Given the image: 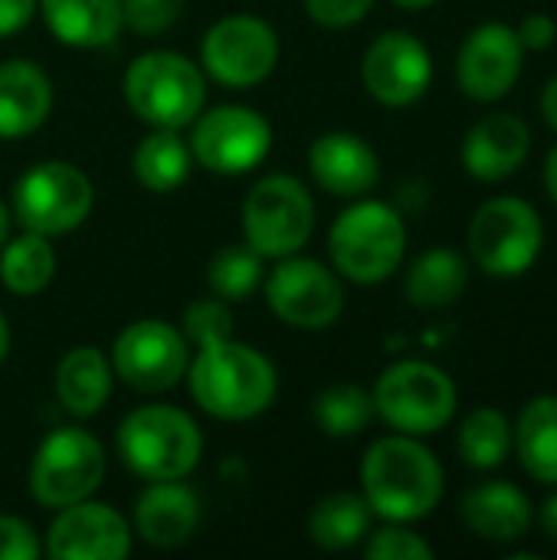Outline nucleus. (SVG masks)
<instances>
[{"label": "nucleus", "mask_w": 557, "mask_h": 560, "mask_svg": "<svg viewBox=\"0 0 557 560\" xmlns=\"http://www.w3.org/2000/svg\"><path fill=\"white\" fill-rule=\"evenodd\" d=\"M361 495L371 505V515L414 525L440 505L443 466L420 436H381L361 459Z\"/></svg>", "instance_id": "1"}, {"label": "nucleus", "mask_w": 557, "mask_h": 560, "mask_svg": "<svg viewBox=\"0 0 557 560\" xmlns=\"http://www.w3.org/2000/svg\"><path fill=\"white\" fill-rule=\"evenodd\" d=\"M187 384L204 413L227 423H243L272 407L279 374L263 351L227 338L220 345L197 348L187 364Z\"/></svg>", "instance_id": "2"}, {"label": "nucleus", "mask_w": 557, "mask_h": 560, "mask_svg": "<svg viewBox=\"0 0 557 560\" xmlns=\"http://www.w3.org/2000/svg\"><path fill=\"white\" fill-rule=\"evenodd\" d=\"M118 459L144 482L187 479L204 456L200 427L177 407L148 404L131 410L115 433Z\"/></svg>", "instance_id": "3"}, {"label": "nucleus", "mask_w": 557, "mask_h": 560, "mask_svg": "<svg viewBox=\"0 0 557 560\" xmlns=\"http://www.w3.org/2000/svg\"><path fill=\"white\" fill-rule=\"evenodd\" d=\"M328 253L335 272L358 285L387 282L407 253V226L384 200H355L328 230Z\"/></svg>", "instance_id": "4"}, {"label": "nucleus", "mask_w": 557, "mask_h": 560, "mask_svg": "<svg viewBox=\"0 0 557 560\" xmlns=\"http://www.w3.org/2000/svg\"><path fill=\"white\" fill-rule=\"evenodd\" d=\"M121 92L144 125L181 131L194 125L207 105V75L194 59L174 49H151L125 69Z\"/></svg>", "instance_id": "5"}, {"label": "nucleus", "mask_w": 557, "mask_h": 560, "mask_svg": "<svg viewBox=\"0 0 557 560\" xmlns=\"http://www.w3.org/2000/svg\"><path fill=\"white\" fill-rule=\"evenodd\" d=\"M374 413L404 436H433L456 417L453 377L427 361H397L374 384Z\"/></svg>", "instance_id": "6"}, {"label": "nucleus", "mask_w": 557, "mask_h": 560, "mask_svg": "<svg viewBox=\"0 0 557 560\" xmlns=\"http://www.w3.org/2000/svg\"><path fill=\"white\" fill-rule=\"evenodd\" d=\"M469 256L492 279L525 276L545 246V223L522 197H492L469 220Z\"/></svg>", "instance_id": "7"}, {"label": "nucleus", "mask_w": 557, "mask_h": 560, "mask_svg": "<svg viewBox=\"0 0 557 560\" xmlns=\"http://www.w3.org/2000/svg\"><path fill=\"white\" fill-rule=\"evenodd\" d=\"M243 240L263 259L299 253L315 233V200L309 187L289 174H269L253 184L243 200Z\"/></svg>", "instance_id": "8"}, {"label": "nucleus", "mask_w": 557, "mask_h": 560, "mask_svg": "<svg viewBox=\"0 0 557 560\" xmlns=\"http://www.w3.org/2000/svg\"><path fill=\"white\" fill-rule=\"evenodd\" d=\"M95 203L92 180L69 161H39L13 184V220L39 236L79 230Z\"/></svg>", "instance_id": "9"}, {"label": "nucleus", "mask_w": 557, "mask_h": 560, "mask_svg": "<svg viewBox=\"0 0 557 560\" xmlns=\"http://www.w3.org/2000/svg\"><path fill=\"white\" fill-rule=\"evenodd\" d=\"M105 466V450L89 430L62 427L36 446L26 486L43 509H66L95 495Z\"/></svg>", "instance_id": "10"}, {"label": "nucleus", "mask_w": 557, "mask_h": 560, "mask_svg": "<svg viewBox=\"0 0 557 560\" xmlns=\"http://www.w3.org/2000/svg\"><path fill=\"white\" fill-rule=\"evenodd\" d=\"M279 62L276 30L253 13L217 20L200 43V69L223 89H253L272 75Z\"/></svg>", "instance_id": "11"}, {"label": "nucleus", "mask_w": 557, "mask_h": 560, "mask_svg": "<svg viewBox=\"0 0 557 560\" xmlns=\"http://www.w3.org/2000/svg\"><path fill=\"white\" fill-rule=\"evenodd\" d=\"M187 144L200 167L223 177H236L269 158L272 125L250 105H217L194 118Z\"/></svg>", "instance_id": "12"}, {"label": "nucleus", "mask_w": 557, "mask_h": 560, "mask_svg": "<svg viewBox=\"0 0 557 560\" xmlns=\"http://www.w3.org/2000/svg\"><path fill=\"white\" fill-rule=\"evenodd\" d=\"M266 302L279 322L299 331H325L345 312V285L335 269L305 256H282L266 279Z\"/></svg>", "instance_id": "13"}, {"label": "nucleus", "mask_w": 557, "mask_h": 560, "mask_svg": "<svg viewBox=\"0 0 557 560\" xmlns=\"http://www.w3.org/2000/svg\"><path fill=\"white\" fill-rule=\"evenodd\" d=\"M190 351L177 325L164 318H138L125 325L112 345V371L138 394H164L187 374Z\"/></svg>", "instance_id": "14"}, {"label": "nucleus", "mask_w": 557, "mask_h": 560, "mask_svg": "<svg viewBox=\"0 0 557 560\" xmlns=\"http://www.w3.org/2000/svg\"><path fill=\"white\" fill-rule=\"evenodd\" d=\"M433 79L430 49L407 30L381 33L361 62V82L371 98L387 108H407L420 102Z\"/></svg>", "instance_id": "15"}, {"label": "nucleus", "mask_w": 557, "mask_h": 560, "mask_svg": "<svg viewBox=\"0 0 557 560\" xmlns=\"http://www.w3.org/2000/svg\"><path fill=\"white\" fill-rule=\"evenodd\" d=\"M131 551L128 518L102 502H76L49 522L43 555L53 560H125Z\"/></svg>", "instance_id": "16"}, {"label": "nucleus", "mask_w": 557, "mask_h": 560, "mask_svg": "<svg viewBox=\"0 0 557 560\" xmlns=\"http://www.w3.org/2000/svg\"><path fill=\"white\" fill-rule=\"evenodd\" d=\"M525 49L506 23H479L456 52V82L473 102L506 98L522 75Z\"/></svg>", "instance_id": "17"}, {"label": "nucleus", "mask_w": 557, "mask_h": 560, "mask_svg": "<svg viewBox=\"0 0 557 560\" xmlns=\"http://www.w3.org/2000/svg\"><path fill=\"white\" fill-rule=\"evenodd\" d=\"M309 174L322 190L345 200H358L378 187L381 161L364 138L351 131H328L309 148Z\"/></svg>", "instance_id": "18"}, {"label": "nucleus", "mask_w": 557, "mask_h": 560, "mask_svg": "<svg viewBox=\"0 0 557 560\" xmlns=\"http://www.w3.org/2000/svg\"><path fill=\"white\" fill-rule=\"evenodd\" d=\"M532 151L529 125L512 112L479 118L463 141V167L486 184L512 177Z\"/></svg>", "instance_id": "19"}, {"label": "nucleus", "mask_w": 557, "mask_h": 560, "mask_svg": "<svg viewBox=\"0 0 557 560\" xmlns=\"http://www.w3.org/2000/svg\"><path fill=\"white\" fill-rule=\"evenodd\" d=\"M200 525V499L181 479L151 482L135 505V532L144 545L171 551L194 538Z\"/></svg>", "instance_id": "20"}, {"label": "nucleus", "mask_w": 557, "mask_h": 560, "mask_svg": "<svg viewBox=\"0 0 557 560\" xmlns=\"http://www.w3.org/2000/svg\"><path fill=\"white\" fill-rule=\"evenodd\" d=\"M460 518L483 541L509 545L529 535L535 509L529 495L512 482H483L460 499Z\"/></svg>", "instance_id": "21"}, {"label": "nucleus", "mask_w": 557, "mask_h": 560, "mask_svg": "<svg viewBox=\"0 0 557 560\" xmlns=\"http://www.w3.org/2000/svg\"><path fill=\"white\" fill-rule=\"evenodd\" d=\"M53 112V82L30 59L0 62V138H26Z\"/></svg>", "instance_id": "22"}, {"label": "nucleus", "mask_w": 557, "mask_h": 560, "mask_svg": "<svg viewBox=\"0 0 557 560\" xmlns=\"http://www.w3.org/2000/svg\"><path fill=\"white\" fill-rule=\"evenodd\" d=\"M49 33L72 49H102L118 39L121 0H36Z\"/></svg>", "instance_id": "23"}, {"label": "nucleus", "mask_w": 557, "mask_h": 560, "mask_svg": "<svg viewBox=\"0 0 557 560\" xmlns=\"http://www.w3.org/2000/svg\"><path fill=\"white\" fill-rule=\"evenodd\" d=\"M112 381H115V371L105 351L95 345H79L62 354V361L56 364L53 384H56V397L62 410L85 420V417H95L108 404Z\"/></svg>", "instance_id": "24"}, {"label": "nucleus", "mask_w": 557, "mask_h": 560, "mask_svg": "<svg viewBox=\"0 0 557 560\" xmlns=\"http://www.w3.org/2000/svg\"><path fill=\"white\" fill-rule=\"evenodd\" d=\"M466 285L469 266L450 246H433L420 253L404 276V295L414 308H446L466 292Z\"/></svg>", "instance_id": "25"}, {"label": "nucleus", "mask_w": 557, "mask_h": 560, "mask_svg": "<svg viewBox=\"0 0 557 560\" xmlns=\"http://www.w3.org/2000/svg\"><path fill=\"white\" fill-rule=\"evenodd\" d=\"M515 453L535 482L557 486V397L542 394L529 400L515 423Z\"/></svg>", "instance_id": "26"}, {"label": "nucleus", "mask_w": 557, "mask_h": 560, "mask_svg": "<svg viewBox=\"0 0 557 560\" xmlns=\"http://www.w3.org/2000/svg\"><path fill=\"white\" fill-rule=\"evenodd\" d=\"M194 167L190 144L181 138V131L171 128H151L131 154V171L138 184L151 194H171L187 184Z\"/></svg>", "instance_id": "27"}, {"label": "nucleus", "mask_w": 557, "mask_h": 560, "mask_svg": "<svg viewBox=\"0 0 557 560\" xmlns=\"http://www.w3.org/2000/svg\"><path fill=\"white\" fill-rule=\"evenodd\" d=\"M56 266L59 259H56L49 236L23 230L20 236L0 246V282L7 292L20 299L39 295L56 279Z\"/></svg>", "instance_id": "28"}, {"label": "nucleus", "mask_w": 557, "mask_h": 560, "mask_svg": "<svg viewBox=\"0 0 557 560\" xmlns=\"http://www.w3.org/2000/svg\"><path fill=\"white\" fill-rule=\"evenodd\" d=\"M371 528V505L364 495L355 492H335L325 495L309 512V538L325 551H348L368 538Z\"/></svg>", "instance_id": "29"}, {"label": "nucleus", "mask_w": 557, "mask_h": 560, "mask_svg": "<svg viewBox=\"0 0 557 560\" xmlns=\"http://www.w3.org/2000/svg\"><path fill=\"white\" fill-rule=\"evenodd\" d=\"M456 443H460L463 463L486 472V469H499L509 459L515 433H512V423H509V417L502 410L479 407L463 420Z\"/></svg>", "instance_id": "30"}, {"label": "nucleus", "mask_w": 557, "mask_h": 560, "mask_svg": "<svg viewBox=\"0 0 557 560\" xmlns=\"http://www.w3.org/2000/svg\"><path fill=\"white\" fill-rule=\"evenodd\" d=\"M312 417L325 436L348 440L368 430V423L378 417L374 413V397L358 387V384H332L315 397Z\"/></svg>", "instance_id": "31"}, {"label": "nucleus", "mask_w": 557, "mask_h": 560, "mask_svg": "<svg viewBox=\"0 0 557 560\" xmlns=\"http://www.w3.org/2000/svg\"><path fill=\"white\" fill-rule=\"evenodd\" d=\"M207 285L223 302H246L263 285V256L246 240L217 249L207 262Z\"/></svg>", "instance_id": "32"}, {"label": "nucleus", "mask_w": 557, "mask_h": 560, "mask_svg": "<svg viewBox=\"0 0 557 560\" xmlns=\"http://www.w3.org/2000/svg\"><path fill=\"white\" fill-rule=\"evenodd\" d=\"M181 331H184L187 345H194V348H207V345H220V341L233 338V312H230V302H223L217 295L190 302L184 308Z\"/></svg>", "instance_id": "33"}, {"label": "nucleus", "mask_w": 557, "mask_h": 560, "mask_svg": "<svg viewBox=\"0 0 557 560\" xmlns=\"http://www.w3.org/2000/svg\"><path fill=\"white\" fill-rule=\"evenodd\" d=\"M368 560H433V548L410 528L391 522L387 528L374 532L364 545Z\"/></svg>", "instance_id": "34"}, {"label": "nucleus", "mask_w": 557, "mask_h": 560, "mask_svg": "<svg viewBox=\"0 0 557 560\" xmlns=\"http://www.w3.org/2000/svg\"><path fill=\"white\" fill-rule=\"evenodd\" d=\"M184 7L187 0H121V20L138 36H158L181 20Z\"/></svg>", "instance_id": "35"}, {"label": "nucleus", "mask_w": 557, "mask_h": 560, "mask_svg": "<svg viewBox=\"0 0 557 560\" xmlns=\"http://www.w3.org/2000/svg\"><path fill=\"white\" fill-rule=\"evenodd\" d=\"M374 0H305V13L325 30H345L371 13Z\"/></svg>", "instance_id": "36"}, {"label": "nucleus", "mask_w": 557, "mask_h": 560, "mask_svg": "<svg viewBox=\"0 0 557 560\" xmlns=\"http://www.w3.org/2000/svg\"><path fill=\"white\" fill-rule=\"evenodd\" d=\"M43 555L33 525L13 515H0V560H36Z\"/></svg>", "instance_id": "37"}, {"label": "nucleus", "mask_w": 557, "mask_h": 560, "mask_svg": "<svg viewBox=\"0 0 557 560\" xmlns=\"http://www.w3.org/2000/svg\"><path fill=\"white\" fill-rule=\"evenodd\" d=\"M519 43L522 49H532V52H542L555 43L557 36V23L548 16V13H529L522 23H519Z\"/></svg>", "instance_id": "38"}, {"label": "nucleus", "mask_w": 557, "mask_h": 560, "mask_svg": "<svg viewBox=\"0 0 557 560\" xmlns=\"http://www.w3.org/2000/svg\"><path fill=\"white\" fill-rule=\"evenodd\" d=\"M36 13V0H0V39L20 33Z\"/></svg>", "instance_id": "39"}, {"label": "nucleus", "mask_w": 557, "mask_h": 560, "mask_svg": "<svg viewBox=\"0 0 557 560\" xmlns=\"http://www.w3.org/2000/svg\"><path fill=\"white\" fill-rule=\"evenodd\" d=\"M542 115H545V121L557 131V75L542 89Z\"/></svg>", "instance_id": "40"}, {"label": "nucleus", "mask_w": 557, "mask_h": 560, "mask_svg": "<svg viewBox=\"0 0 557 560\" xmlns=\"http://www.w3.org/2000/svg\"><path fill=\"white\" fill-rule=\"evenodd\" d=\"M542 528L552 541H557V492L542 505Z\"/></svg>", "instance_id": "41"}, {"label": "nucleus", "mask_w": 557, "mask_h": 560, "mask_svg": "<svg viewBox=\"0 0 557 560\" xmlns=\"http://www.w3.org/2000/svg\"><path fill=\"white\" fill-rule=\"evenodd\" d=\"M545 187H548L552 200H555V203H557V144H555V148H552L548 161H545Z\"/></svg>", "instance_id": "42"}, {"label": "nucleus", "mask_w": 557, "mask_h": 560, "mask_svg": "<svg viewBox=\"0 0 557 560\" xmlns=\"http://www.w3.org/2000/svg\"><path fill=\"white\" fill-rule=\"evenodd\" d=\"M10 354V325H7V315L0 312V364L7 361Z\"/></svg>", "instance_id": "43"}, {"label": "nucleus", "mask_w": 557, "mask_h": 560, "mask_svg": "<svg viewBox=\"0 0 557 560\" xmlns=\"http://www.w3.org/2000/svg\"><path fill=\"white\" fill-rule=\"evenodd\" d=\"M7 240H10V210L0 203V246H3Z\"/></svg>", "instance_id": "44"}, {"label": "nucleus", "mask_w": 557, "mask_h": 560, "mask_svg": "<svg viewBox=\"0 0 557 560\" xmlns=\"http://www.w3.org/2000/svg\"><path fill=\"white\" fill-rule=\"evenodd\" d=\"M391 3H397L401 10H423V7H430L437 0H391Z\"/></svg>", "instance_id": "45"}]
</instances>
